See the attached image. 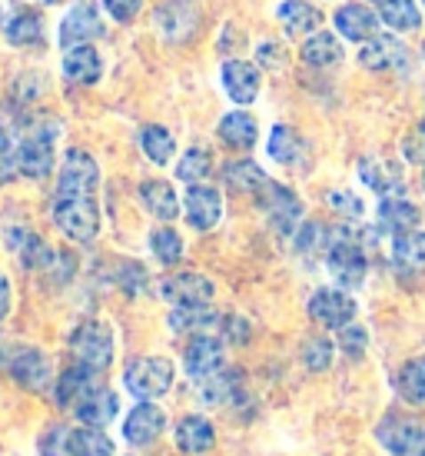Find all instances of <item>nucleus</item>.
I'll use <instances>...</instances> for the list:
<instances>
[{
    "label": "nucleus",
    "instance_id": "3c124183",
    "mask_svg": "<svg viewBox=\"0 0 425 456\" xmlns=\"http://www.w3.org/2000/svg\"><path fill=\"white\" fill-rule=\"evenodd\" d=\"M223 340L246 343L250 340V323H246L243 317H223Z\"/></svg>",
    "mask_w": 425,
    "mask_h": 456
},
{
    "label": "nucleus",
    "instance_id": "6e6552de",
    "mask_svg": "<svg viewBox=\"0 0 425 456\" xmlns=\"http://www.w3.org/2000/svg\"><path fill=\"white\" fill-rule=\"evenodd\" d=\"M183 367H187L189 380H210L212 373H220L226 367V346L223 340H216L210 333H196L183 350Z\"/></svg>",
    "mask_w": 425,
    "mask_h": 456
},
{
    "label": "nucleus",
    "instance_id": "4d7b16f0",
    "mask_svg": "<svg viewBox=\"0 0 425 456\" xmlns=\"http://www.w3.org/2000/svg\"><path fill=\"white\" fill-rule=\"evenodd\" d=\"M422 61H425V44H422Z\"/></svg>",
    "mask_w": 425,
    "mask_h": 456
},
{
    "label": "nucleus",
    "instance_id": "473e14b6",
    "mask_svg": "<svg viewBox=\"0 0 425 456\" xmlns=\"http://www.w3.org/2000/svg\"><path fill=\"white\" fill-rule=\"evenodd\" d=\"M419 216H422L419 207L413 200H405V197H382L379 200V227L389 230L392 237L419 227Z\"/></svg>",
    "mask_w": 425,
    "mask_h": 456
},
{
    "label": "nucleus",
    "instance_id": "de8ad7c7",
    "mask_svg": "<svg viewBox=\"0 0 425 456\" xmlns=\"http://www.w3.org/2000/svg\"><path fill=\"white\" fill-rule=\"evenodd\" d=\"M40 456H74L70 453V430L67 427H51L40 440Z\"/></svg>",
    "mask_w": 425,
    "mask_h": 456
},
{
    "label": "nucleus",
    "instance_id": "a211bd4d",
    "mask_svg": "<svg viewBox=\"0 0 425 456\" xmlns=\"http://www.w3.org/2000/svg\"><path fill=\"white\" fill-rule=\"evenodd\" d=\"M103 74V57L93 44H80L74 51H63V80L76 87H93Z\"/></svg>",
    "mask_w": 425,
    "mask_h": 456
},
{
    "label": "nucleus",
    "instance_id": "c85d7f7f",
    "mask_svg": "<svg viewBox=\"0 0 425 456\" xmlns=\"http://www.w3.org/2000/svg\"><path fill=\"white\" fill-rule=\"evenodd\" d=\"M223 183L233 193H243V197H260L266 191V170L253 160H233V164L223 167Z\"/></svg>",
    "mask_w": 425,
    "mask_h": 456
},
{
    "label": "nucleus",
    "instance_id": "dca6fc26",
    "mask_svg": "<svg viewBox=\"0 0 425 456\" xmlns=\"http://www.w3.org/2000/svg\"><path fill=\"white\" fill-rule=\"evenodd\" d=\"M405 61H409V51L392 34H375L373 40L359 44V64L365 70H375V74L379 70H399V67H405Z\"/></svg>",
    "mask_w": 425,
    "mask_h": 456
},
{
    "label": "nucleus",
    "instance_id": "9d476101",
    "mask_svg": "<svg viewBox=\"0 0 425 456\" xmlns=\"http://www.w3.org/2000/svg\"><path fill=\"white\" fill-rule=\"evenodd\" d=\"M17 170H20V177L27 180H44L53 174V134H40L34 130L30 137H24L17 143Z\"/></svg>",
    "mask_w": 425,
    "mask_h": 456
},
{
    "label": "nucleus",
    "instance_id": "13d9d810",
    "mask_svg": "<svg viewBox=\"0 0 425 456\" xmlns=\"http://www.w3.org/2000/svg\"><path fill=\"white\" fill-rule=\"evenodd\" d=\"M422 187H425V174H422Z\"/></svg>",
    "mask_w": 425,
    "mask_h": 456
},
{
    "label": "nucleus",
    "instance_id": "6e6d98bb",
    "mask_svg": "<svg viewBox=\"0 0 425 456\" xmlns=\"http://www.w3.org/2000/svg\"><path fill=\"white\" fill-rule=\"evenodd\" d=\"M37 4H44V7H53V4H63V0H37Z\"/></svg>",
    "mask_w": 425,
    "mask_h": 456
},
{
    "label": "nucleus",
    "instance_id": "052dcab7",
    "mask_svg": "<svg viewBox=\"0 0 425 456\" xmlns=\"http://www.w3.org/2000/svg\"><path fill=\"white\" fill-rule=\"evenodd\" d=\"M375 4H379V0H375Z\"/></svg>",
    "mask_w": 425,
    "mask_h": 456
},
{
    "label": "nucleus",
    "instance_id": "20e7f679",
    "mask_svg": "<svg viewBox=\"0 0 425 456\" xmlns=\"http://www.w3.org/2000/svg\"><path fill=\"white\" fill-rule=\"evenodd\" d=\"M325 270H329V277L336 280L339 287H346V290L363 287L369 264H365L363 247H359V240H356L352 233L342 230V233L333 237L329 250H325Z\"/></svg>",
    "mask_w": 425,
    "mask_h": 456
},
{
    "label": "nucleus",
    "instance_id": "f3484780",
    "mask_svg": "<svg viewBox=\"0 0 425 456\" xmlns=\"http://www.w3.org/2000/svg\"><path fill=\"white\" fill-rule=\"evenodd\" d=\"M160 297L173 306L189 304H210L212 300V280L203 273H173L160 280Z\"/></svg>",
    "mask_w": 425,
    "mask_h": 456
},
{
    "label": "nucleus",
    "instance_id": "6ab92c4d",
    "mask_svg": "<svg viewBox=\"0 0 425 456\" xmlns=\"http://www.w3.org/2000/svg\"><path fill=\"white\" fill-rule=\"evenodd\" d=\"M11 377L24 390H44L51 383V360L34 346H20L11 354Z\"/></svg>",
    "mask_w": 425,
    "mask_h": 456
},
{
    "label": "nucleus",
    "instance_id": "412c9836",
    "mask_svg": "<svg viewBox=\"0 0 425 456\" xmlns=\"http://www.w3.org/2000/svg\"><path fill=\"white\" fill-rule=\"evenodd\" d=\"M100 387V373L90 367H80V363H74V367L63 370V377L57 380V406H63V410H74L84 396H90V393Z\"/></svg>",
    "mask_w": 425,
    "mask_h": 456
},
{
    "label": "nucleus",
    "instance_id": "a19ab883",
    "mask_svg": "<svg viewBox=\"0 0 425 456\" xmlns=\"http://www.w3.org/2000/svg\"><path fill=\"white\" fill-rule=\"evenodd\" d=\"M150 250L163 266H173L183 260V237L173 227H156L150 233Z\"/></svg>",
    "mask_w": 425,
    "mask_h": 456
},
{
    "label": "nucleus",
    "instance_id": "4c0bfd02",
    "mask_svg": "<svg viewBox=\"0 0 425 456\" xmlns=\"http://www.w3.org/2000/svg\"><path fill=\"white\" fill-rule=\"evenodd\" d=\"M70 453L74 456H113V440L100 427L70 430Z\"/></svg>",
    "mask_w": 425,
    "mask_h": 456
},
{
    "label": "nucleus",
    "instance_id": "c03bdc74",
    "mask_svg": "<svg viewBox=\"0 0 425 456\" xmlns=\"http://www.w3.org/2000/svg\"><path fill=\"white\" fill-rule=\"evenodd\" d=\"M329 243H333V233L323 227V224H300L296 230V247H300V254H316V250H329Z\"/></svg>",
    "mask_w": 425,
    "mask_h": 456
},
{
    "label": "nucleus",
    "instance_id": "f257e3e1",
    "mask_svg": "<svg viewBox=\"0 0 425 456\" xmlns=\"http://www.w3.org/2000/svg\"><path fill=\"white\" fill-rule=\"evenodd\" d=\"M97 183L100 167L84 147H70L63 153L57 193H53V224L67 240L90 243L100 230V207H97Z\"/></svg>",
    "mask_w": 425,
    "mask_h": 456
},
{
    "label": "nucleus",
    "instance_id": "ddd939ff",
    "mask_svg": "<svg viewBox=\"0 0 425 456\" xmlns=\"http://www.w3.org/2000/svg\"><path fill=\"white\" fill-rule=\"evenodd\" d=\"M333 24H336L339 37L352 40V44H365V40H373L379 34V11L373 7H365L359 0H349V4H342L333 17Z\"/></svg>",
    "mask_w": 425,
    "mask_h": 456
},
{
    "label": "nucleus",
    "instance_id": "bb28decb",
    "mask_svg": "<svg viewBox=\"0 0 425 456\" xmlns=\"http://www.w3.org/2000/svg\"><path fill=\"white\" fill-rule=\"evenodd\" d=\"M4 37L13 47H37V44H44V17L37 11H30V7L13 11L4 20Z\"/></svg>",
    "mask_w": 425,
    "mask_h": 456
},
{
    "label": "nucleus",
    "instance_id": "79ce46f5",
    "mask_svg": "<svg viewBox=\"0 0 425 456\" xmlns=\"http://www.w3.org/2000/svg\"><path fill=\"white\" fill-rule=\"evenodd\" d=\"M302 367L313 370V373H323V370L333 367V340L325 337H309L302 343Z\"/></svg>",
    "mask_w": 425,
    "mask_h": 456
},
{
    "label": "nucleus",
    "instance_id": "a878e982",
    "mask_svg": "<svg viewBox=\"0 0 425 456\" xmlns=\"http://www.w3.org/2000/svg\"><path fill=\"white\" fill-rule=\"evenodd\" d=\"M176 446L189 456H200V453H210L212 446H216V430H212V423L206 417H183L176 423Z\"/></svg>",
    "mask_w": 425,
    "mask_h": 456
},
{
    "label": "nucleus",
    "instance_id": "1a4fd4ad",
    "mask_svg": "<svg viewBox=\"0 0 425 456\" xmlns=\"http://www.w3.org/2000/svg\"><path fill=\"white\" fill-rule=\"evenodd\" d=\"M309 317L325 330H342L356 317V300L346 290L336 287H323L309 297Z\"/></svg>",
    "mask_w": 425,
    "mask_h": 456
},
{
    "label": "nucleus",
    "instance_id": "58836bf2",
    "mask_svg": "<svg viewBox=\"0 0 425 456\" xmlns=\"http://www.w3.org/2000/svg\"><path fill=\"white\" fill-rule=\"evenodd\" d=\"M396 390L405 403H425V356L422 360H413V363H405L399 370V377H396Z\"/></svg>",
    "mask_w": 425,
    "mask_h": 456
},
{
    "label": "nucleus",
    "instance_id": "4468645a",
    "mask_svg": "<svg viewBox=\"0 0 425 456\" xmlns=\"http://www.w3.org/2000/svg\"><path fill=\"white\" fill-rule=\"evenodd\" d=\"M220 80H223L226 97L239 107H246L260 97V84H263V74L260 67L250 64V61H226L223 70H220Z\"/></svg>",
    "mask_w": 425,
    "mask_h": 456
},
{
    "label": "nucleus",
    "instance_id": "2f4dec72",
    "mask_svg": "<svg viewBox=\"0 0 425 456\" xmlns=\"http://www.w3.org/2000/svg\"><path fill=\"white\" fill-rule=\"evenodd\" d=\"M166 323H170V330H176V333L196 337V333H210L216 323H223V317H220L210 304H189V306H173V314H170Z\"/></svg>",
    "mask_w": 425,
    "mask_h": 456
},
{
    "label": "nucleus",
    "instance_id": "f03ea898",
    "mask_svg": "<svg viewBox=\"0 0 425 456\" xmlns=\"http://www.w3.org/2000/svg\"><path fill=\"white\" fill-rule=\"evenodd\" d=\"M173 380H176V367L173 360H166V356H137L124 370L126 390L133 393L137 400H156L163 393H170Z\"/></svg>",
    "mask_w": 425,
    "mask_h": 456
},
{
    "label": "nucleus",
    "instance_id": "393cba45",
    "mask_svg": "<svg viewBox=\"0 0 425 456\" xmlns=\"http://www.w3.org/2000/svg\"><path fill=\"white\" fill-rule=\"evenodd\" d=\"M220 140H223L229 151H239L246 153L256 147V140H260V124H256V117L246 114V110H233V114H226L220 120V127H216Z\"/></svg>",
    "mask_w": 425,
    "mask_h": 456
},
{
    "label": "nucleus",
    "instance_id": "603ef678",
    "mask_svg": "<svg viewBox=\"0 0 425 456\" xmlns=\"http://www.w3.org/2000/svg\"><path fill=\"white\" fill-rule=\"evenodd\" d=\"M17 174H20V170H17V157H13L11 151L0 153V187H4V183H11Z\"/></svg>",
    "mask_w": 425,
    "mask_h": 456
},
{
    "label": "nucleus",
    "instance_id": "72a5a7b5",
    "mask_svg": "<svg viewBox=\"0 0 425 456\" xmlns=\"http://www.w3.org/2000/svg\"><path fill=\"white\" fill-rule=\"evenodd\" d=\"M379 20L396 34H415L422 27V11L415 0H379Z\"/></svg>",
    "mask_w": 425,
    "mask_h": 456
},
{
    "label": "nucleus",
    "instance_id": "cd10ccee",
    "mask_svg": "<svg viewBox=\"0 0 425 456\" xmlns=\"http://www.w3.org/2000/svg\"><path fill=\"white\" fill-rule=\"evenodd\" d=\"M7 243H11V250L20 256V264H24L27 270H47V264H51L53 250L40 240L34 230L11 227L7 230Z\"/></svg>",
    "mask_w": 425,
    "mask_h": 456
},
{
    "label": "nucleus",
    "instance_id": "2eb2a0df",
    "mask_svg": "<svg viewBox=\"0 0 425 456\" xmlns=\"http://www.w3.org/2000/svg\"><path fill=\"white\" fill-rule=\"evenodd\" d=\"M153 20H156L163 37L180 44V40H187L196 30L200 11H196L193 0H163L160 7H156V13H153Z\"/></svg>",
    "mask_w": 425,
    "mask_h": 456
},
{
    "label": "nucleus",
    "instance_id": "bf43d9fd",
    "mask_svg": "<svg viewBox=\"0 0 425 456\" xmlns=\"http://www.w3.org/2000/svg\"><path fill=\"white\" fill-rule=\"evenodd\" d=\"M419 456H425V450H422V453H419Z\"/></svg>",
    "mask_w": 425,
    "mask_h": 456
},
{
    "label": "nucleus",
    "instance_id": "39448f33",
    "mask_svg": "<svg viewBox=\"0 0 425 456\" xmlns=\"http://www.w3.org/2000/svg\"><path fill=\"white\" fill-rule=\"evenodd\" d=\"M107 34V24L100 17V7L93 0H76L74 7L67 11V17L60 20V47L74 51L80 44H93Z\"/></svg>",
    "mask_w": 425,
    "mask_h": 456
},
{
    "label": "nucleus",
    "instance_id": "a18cd8bd",
    "mask_svg": "<svg viewBox=\"0 0 425 456\" xmlns=\"http://www.w3.org/2000/svg\"><path fill=\"white\" fill-rule=\"evenodd\" d=\"M365 346H369V333L363 327L346 323V327L339 330V350L349 356V360H359L365 354Z\"/></svg>",
    "mask_w": 425,
    "mask_h": 456
},
{
    "label": "nucleus",
    "instance_id": "09e8293b",
    "mask_svg": "<svg viewBox=\"0 0 425 456\" xmlns=\"http://www.w3.org/2000/svg\"><path fill=\"white\" fill-rule=\"evenodd\" d=\"M103 11L110 13L113 20L130 24V20H137V13L143 11V0H103Z\"/></svg>",
    "mask_w": 425,
    "mask_h": 456
},
{
    "label": "nucleus",
    "instance_id": "5701e85b",
    "mask_svg": "<svg viewBox=\"0 0 425 456\" xmlns=\"http://www.w3.org/2000/svg\"><path fill=\"white\" fill-rule=\"evenodd\" d=\"M140 203L147 207V214H153L163 224H173L180 210H183L170 180H143L140 183Z\"/></svg>",
    "mask_w": 425,
    "mask_h": 456
},
{
    "label": "nucleus",
    "instance_id": "680f3d73",
    "mask_svg": "<svg viewBox=\"0 0 425 456\" xmlns=\"http://www.w3.org/2000/svg\"><path fill=\"white\" fill-rule=\"evenodd\" d=\"M422 4H425V0H422Z\"/></svg>",
    "mask_w": 425,
    "mask_h": 456
},
{
    "label": "nucleus",
    "instance_id": "ea45409f",
    "mask_svg": "<svg viewBox=\"0 0 425 456\" xmlns=\"http://www.w3.org/2000/svg\"><path fill=\"white\" fill-rule=\"evenodd\" d=\"M210 174H212V157L203 147L187 151L180 157V164H176V180H183V183H203Z\"/></svg>",
    "mask_w": 425,
    "mask_h": 456
},
{
    "label": "nucleus",
    "instance_id": "f8f14e48",
    "mask_svg": "<svg viewBox=\"0 0 425 456\" xmlns=\"http://www.w3.org/2000/svg\"><path fill=\"white\" fill-rule=\"evenodd\" d=\"M166 430V413L153 400H140L124 419V440L130 446H150Z\"/></svg>",
    "mask_w": 425,
    "mask_h": 456
},
{
    "label": "nucleus",
    "instance_id": "423d86ee",
    "mask_svg": "<svg viewBox=\"0 0 425 456\" xmlns=\"http://www.w3.org/2000/svg\"><path fill=\"white\" fill-rule=\"evenodd\" d=\"M260 207H263L269 227L279 233V237H293L302 224V203L300 197L289 191V187H279V183H266V191L256 197Z\"/></svg>",
    "mask_w": 425,
    "mask_h": 456
},
{
    "label": "nucleus",
    "instance_id": "37998d69",
    "mask_svg": "<svg viewBox=\"0 0 425 456\" xmlns=\"http://www.w3.org/2000/svg\"><path fill=\"white\" fill-rule=\"evenodd\" d=\"M116 283H120V290L124 293L140 297V293H147V287H150V273H147V266L137 264V260H126V264H120Z\"/></svg>",
    "mask_w": 425,
    "mask_h": 456
},
{
    "label": "nucleus",
    "instance_id": "e433bc0d",
    "mask_svg": "<svg viewBox=\"0 0 425 456\" xmlns=\"http://www.w3.org/2000/svg\"><path fill=\"white\" fill-rule=\"evenodd\" d=\"M140 151H143V157H147L150 164L163 167L173 160L176 140H173V134L166 127H160V124H147V127L140 130Z\"/></svg>",
    "mask_w": 425,
    "mask_h": 456
},
{
    "label": "nucleus",
    "instance_id": "864d4df0",
    "mask_svg": "<svg viewBox=\"0 0 425 456\" xmlns=\"http://www.w3.org/2000/svg\"><path fill=\"white\" fill-rule=\"evenodd\" d=\"M11 314V280L4 277V270H0V320Z\"/></svg>",
    "mask_w": 425,
    "mask_h": 456
},
{
    "label": "nucleus",
    "instance_id": "7c9ffc66",
    "mask_svg": "<svg viewBox=\"0 0 425 456\" xmlns=\"http://www.w3.org/2000/svg\"><path fill=\"white\" fill-rule=\"evenodd\" d=\"M116 410H120V403H116V393L107 390V387H97L90 396H84V400L74 406L76 419H80L84 427H100V430L110 423L113 417H116Z\"/></svg>",
    "mask_w": 425,
    "mask_h": 456
},
{
    "label": "nucleus",
    "instance_id": "b1692460",
    "mask_svg": "<svg viewBox=\"0 0 425 456\" xmlns=\"http://www.w3.org/2000/svg\"><path fill=\"white\" fill-rule=\"evenodd\" d=\"M300 57L302 64L316 67V70H325V67H336L346 51H342V40L333 34V30H316L309 37H302V47H300Z\"/></svg>",
    "mask_w": 425,
    "mask_h": 456
},
{
    "label": "nucleus",
    "instance_id": "c9c22d12",
    "mask_svg": "<svg viewBox=\"0 0 425 456\" xmlns=\"http://www.w3.org/2000/svg\"><path fill=\"white\" fill-rule=\"evenodd\" d=\"M302 153H306V143H302V137L289 124H276L269 130V157H273L276 164L296 167L302 160Z\"/></svg>",
    "mask_w": 425,
    "mask_h": 456
},
{
    "label": "nucleus",
    "instance_id": "f704fd0d",
    "mask_svg": "<svg viewBox=\"0 0 425 456\" xmlns=\"http://www.w3.org/2000/svg\"><path fill=\"white\" fill-rule=\"evenodd\" d=\"M392 260L402 270H425V230H405L392 237Z\"/></svg>",
    "mask_w": 425,
    "mask_h": 456
},
{
    "label": "nucleus",
    "instance_id": "7ed1b4c3",
    "mask_svg": "<svg viewBox=\"0 0 425 456\" xmlns=\"http://www.w3.org/2000/svg\"><path fill=\"white\" fill-rule=\"evenodd\" d=\"M70 356H74V363L80 367H90L103 373V370H110L113 363V333L107 323L100 320H87V323H80V327L70 333Z\"/></svg>",
    "mask_w": 425,
    "mask_h": 456
},
{
    "label": "nucleus",
    "instance_id": "0eeeda50",
    "mask_svg": "<svg viewBox=\"0 0 425 456\" xmlns=\"http://www.w3.org/2000/svg\"><path fill=\"white\" fill-rule=\"evenodd\" d=\"M375 436L392 456H419L425 450V427L413 417L382 419Z\"/></svg>",
    "mask_w": 425,
    "mask_h": 456
},
{
    "label": "nucleus",
    "instance_id": "5fc2aeb1",
    "mask_svg": "<svg viewBox=\"0 0 425 456\" xmlns=\"http://www.w3.org/2000/svg\"><path fill=\"white\" fill-rule=\"evenodd\" d=\"M7 151H11V137H7L4 127H0V153H7Z\"/></svg>",
    "mask_w": 425,
    "mask_h": 456
},
{
    "label": "nucleus",
    "instance_id": "aec40b11",
    "mask_svg": "<svg viewBox=\"0 0 425 456\" xmlns=\"http://www.w3.org/2000/svg\"><path fill=\"white\" fill-rule=\"evenodd\" d=\"M359 180L379 197H402V191H405L402 170L392 160H382V157H365L359 164Z\"/></svg>",
    "mask_w": 425,
    "mask_h": 456
},
{
    "label": "nucleus",
    "instance_id": "4be33fe9",
    "mask_svg": "<svg viewBox=\"0 0 425 456\" xmlns=\"http://www.w3.org/2000/svg\"><path fill=\"white\" fill-rule=\"evenodd\" d=\"M276 17L289 37H309L316 30H323V11L306 0H283Z\"/></svg>",
    "mask_w": 425,
    "mask_h": 456
},
{
    "label": "nucleus",
    "instance_id": "49530a36",
    "mask_svg": "<svg viewBox=\"0 0 425 456\" xmlns=\"http://www.w3.org/2000/svg\"><path fill=\"white\" fill-rule=\"evenodd\" d=\"M325 203H329L339 216H349V220H363V214H365L363 200L349 191H329L325 193Z\"/></svg>",
    "mask_w": 425,
    "mask_h": 456
},
{
    "label": "nucleus",
    "instance_id": "9b49d317",
    "mask_svg": "<svg viewBox=\"0 0 425 456\" xmlns=\"http://www.w3.org/2000/svg\"><path fill=\"white\" fill-rule=\"evenodd\" d=\"M183 214H187V224L193 230H212L223 216V197L216 187L210 183H189L187 197H183Z\"/></svg>",
    "mask_w": 425,
    "mask_h": 456
},
{
    "label": "nucleus",
    "instance_id": "8fccbe9b",
    "mask_svg": "<svg viewBox=\"0 0 425 456\" xmlns=\"http://www.w3.org/2000/svg\"><path fill=\"white\" fill-rule=\"evenodd\" d=\"M405 160H413V164H425V124L413 130V137H405Z\"/></svg>",
    "mask_w": 425,
    "mask_h": 456
},
{
    "label": "nucleus",
    "instance_id": "c756f323",
    "mask_svg": "<svg viewBox=\"0 0 425 456\" xmlns=\"http://www.w3.org/2000/svg\"><path fill=\"white\" fill-rule=\"evenodd\" d=\"M200 393L203 400L212 406H237L239 400H246V390H243V377H239L237 370H220V373H212L210 380L200 383Z\"/></svg>",
    "mask_w": 425,
    "mask_h": 456
}]
</instances>
